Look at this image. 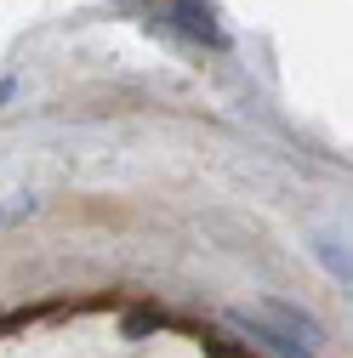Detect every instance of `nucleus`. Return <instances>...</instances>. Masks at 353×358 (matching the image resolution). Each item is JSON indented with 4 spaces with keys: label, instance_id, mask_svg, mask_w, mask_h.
<instances>
[{
    "label": "nucleus",
    "instance_id": "f257e3e1",
    "mask_svg": "<svg viewBox=\"0 0 353 358\" xmlns=\"http://www.w3.org/2000/svg\"><path fill=\"white\" fill-rule=\"evenodd\" d=\"M171 23L183 34H194V40H205V46H228V34H223V23H216L211 0H171Z\"/></svg>",
    "mask_w": 353,
    "mask_h": 358
},
{
    "label": "nucleus",
    "instance_id": "f03ea898",
    "mask_svg": "<svg viewBox=\"0 0 353 358\" xmlns=\"http://www.w3.org/2000/svg\"><path fill=\"white\" fill-rule=\"evenodd\" d=\"M234 330H245L256 347H268L274 358H314V352H307V341H291L285 330H268V324H262V319H245V313H234V319H228Z\"/></svg>",
    "mask_w": 353,
    "mask_h": 358
},
{
    "label": "nucleus",
    "instance_id": "7ed1b4c3",
    "mask_svg": "<svg viewBox=\"0 0 353 358\" xmlns=\"http://www.w3.org/2000/svg\"><path fill=\"white\" fill-rule=\"evenodd\" d=\"M262 307H268L274 313V319L285 324V330H296L307 347H314V341H325V330H319V319H314V313H302L296 301H279V296H268V301H262Z\"/></svg>",
    "mask_w": 353,
    "mask_h": 358
},
{
    "label": "nucleus",
    "instance_id": "20e7f679",
    "mask_svg": "<svg viewBox=\"0 0 353 358\" xmlns=\"http://www.w3.org/2000/svg\"><path fill=\"white\" fill-rule=\"evenodd\" d=\"M34 194H12V205H0V228H12V222H23V216H34Z\"/></svg>",
    "mask_w": 353,
    "mask_h": 358
},
{
    "label": "nucleus",
    "instance_id": "39448f33",
    "mask_svg": "<svg viewBox=\"0 0 353 358\" xmlns=\"http://www.w3.org/2000/svg\"><path fill=\"white\" fill-rule=\"evenodd\" d=\"M160 319H154V313H143V319H125V336H143V330H154Z\"/></svg>",
    "mask_w": 353,
    "mask_h": 358
},
{
    "label": "nucleus",
    "instance_id": "423d86ee",
    "mask_svg": "<svg viewBox=\"0 0 353 358\" xmlns=\"http://www.w3.org/2000/svg\"><path fill=\"white\" fill-rule=\"evenodd\" d=\"M12 97H18V74H6V80H0V108H6Z\"/></svg>",
    "mask_w": 353,
    "mask_h": 358
}]
</instances>
